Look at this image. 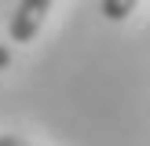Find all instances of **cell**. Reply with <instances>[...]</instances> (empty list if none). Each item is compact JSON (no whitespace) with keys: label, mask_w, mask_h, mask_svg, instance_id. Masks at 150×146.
<instances>
[{"label":"cell","mask_w":150,"mask_h":146,"mask_svg":"<svg viewBox=\"0 0 150 146\" xmlns=\"http://www.w3.org/2000/svg\"><path fill=\"white\" fill-rule=\"evenodd\" d=\"M51 4H55V0H18V7H15V15H11V26H7L11 40L15 44H33V36L40 33L44 15L51 11Z\"/></svg>","instance_id":"obj_1"},{"label":"cell","mask_w":150,"mask_h":146,"mask_svg":"<svg viewBox=\"0 0 150 146\" xmlns=\"http://www.w3.org/2000/svg\"><path fill=\"white\" fill-rule=\"evenodd\" d=\"M139 0H103V15H106L110 22H121L132 15V7H136Z\"/></svg>","instance_id":"obj_2"},{"label":"cell","mask_w":150,"mask_h":146,"mask_svg":"<svg viewBox=\"0 0 150 146\" xmlns=\"http://www.w3.org/2000/svg\"><path fill=\"white\" fill-rule=\"evenodd\" d=\"M0 146H29V142H22L18 135H0Z\"/></svg>","instance_id":"obj_3"},{"label":"cell","mask_w":150,"mask_h":146,"mask_svg":"<svg viewBox=\"0 0 150 146\" xmlns=\"http://www.w3.org/2000/svg\"><path fill=\"white\" fill-rule=\"evenodd\" d=\"M7 66H11V51L0 44V69H7Z\"/></svg>","instance_id":"obj_4"}]
</instances>
